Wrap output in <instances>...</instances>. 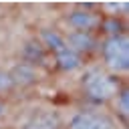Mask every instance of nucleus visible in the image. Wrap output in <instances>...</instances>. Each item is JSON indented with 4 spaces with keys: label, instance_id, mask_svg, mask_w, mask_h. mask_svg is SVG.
Listing matches in <instances>:
<instances>
[{
    "label": "nucleus",
    "instance_id": "obj_2",
    "mask_svg": "<svg viewBox=\"0 0 129 129\" xmlns=\"http://www.w3.org/2000/svg\"><path fill=\"white\" fill-rule=\"evenodd\" d=\"M18 129H60V121L50 109H34L20 119Z\"/></svg>",
    "mask_w": 129,
    "mask_h": 129
},
{
    "label": "nucleus",
    "instance_id": "obj_4",
    "mask_svg": "<svg viewBox=\"0 0 129 129\" xmlns=\"http://www.w3.org/2000/svg\"><path fill=\"white\" fill-rule=\"evenodd\" d=\"M107 62L115 69H127V42L125 38H113L105 48Z\"/></svg>",
    "mask_w": 129,
    "mask_h": 129
},
{
    "label": "nucleus",
    "instance_id": "obj_1",
    "mask_svg": "<svg viewBox=\"0 0 129 129\" xmlns=\"http://www.w3.org/2000/svg\"><path fill=\"white\" fill-rule=\"evenodd\" d=\"M67 129H119L115 119L103 111H81L73 117V121L69 123Z\"/></svg>",
    "mask_w": 129,
    "mask_h": 129
},
{
    "label": "nucleus",
    "instance_id": "obj_3",
    "mask_svg": "<svg viewBox=\"0 0 129 129\" xmlns=\"http://www.w3.org/2000/svg\"><path fill=\"white\" fill-rule=\"evenodd\" d=\"M87 91L95 99H107V97H111L115 93V83L109 77L101 75V73H93L87 79Z\"/></svg>",
    "mask_w": 129,
    "mask_h": 129
}]
</instances>
